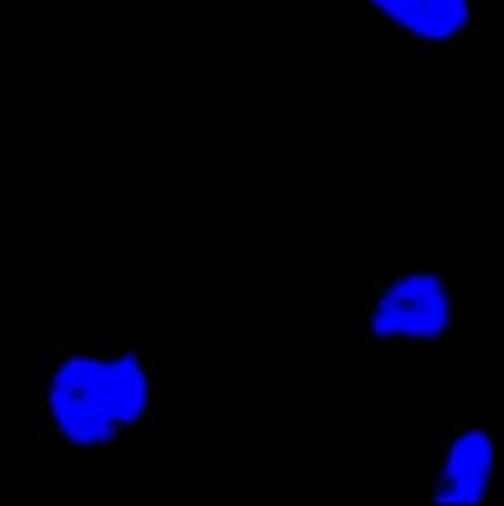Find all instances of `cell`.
I'll return each instance as SVG.
<instances>
[{
	"label": "cell",
	"mask_w": 504,
	"mask_h": 506,
	"mask_svg": "<svg viewBox=\"0 0 504 506\" xmlns=\"http://www.w3.org/2000/svg\"><path fill=\"white\" fill-rule=\"evenodd\" d=\"M168 380L134 347L53 345L40 353L36 439L45 451L115 449L162 420Z\"/></svg>",
	"instance_id": "cell-1"
},
{
	"label": "cell",
	"mask_w": 504,
	"mask_h": 506,
	"mask_svg": "<svg viewBox=\"0 0 504 506\" xmlns=\"http://www.w3.org/2000/svg\"><path fill=\"white\" fill-rule=\"evenodd\" d=\"M501 445L499 427L457 425L435 453L429 501L437 506L489 505L495 497Z\"/></svg>",
	"instance_id": "cell-4"
},
{
	"label": "cell",
	"mask_w": 504,
	"mask_h": 506,
	"mask_svg": "<svg viewBox=\"0 0 504 506\" xmlns=\"http://www.w3.org/2000/svg\"><path fill=\"white\" fill-rule=\"evenodd\" d=\"M455 280L443 268H398L369 286L363 339L375 347L441 345L453 333Z\"/></svg>",
	"instance_id": "cell-2"
},
{
	"label": "cell",
	"mask_w": 504,
	"mask_h": 506,
	"mask_svg": "<svg viewBox=\"0 0 504 506\" xmlns=\"http://www.w3.org/2000/svg\"><path fill=\"white\" fill-rule=\"evenodd\" d=\"M400 38L414 59H447L481 32L483 0H349Z\"/></svg>",
	"instance_id": "cell-3"
}]
</instances>
